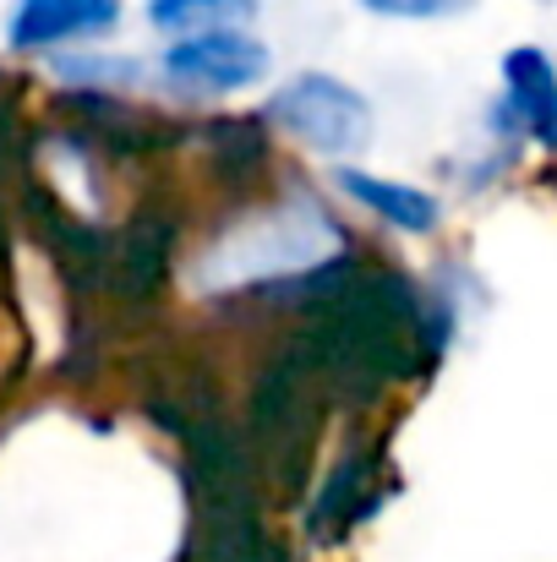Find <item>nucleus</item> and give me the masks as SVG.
I'll use <instances>...</instances> for the list:
<instances>
[{
	"instance_id": "7ed1b4c3",
	"label": "nucleus",
	"mask_w": 557,
	"mask_h": 562,
	"mask_svg": "<svg viewBox=\"0 0 557 562\" xmlns=\"http://www.w3.org/2000/svg\"><path fill=\"white\" fill-rule=\"evenodd\" d=\"M121 22V0H16L11 44L16 49H55L71 38H99Z\"/></svg>"
},
{
	"instance_id": "0eeeda50",
	"label": "nucleus",
	"mask_w": 557,
	"mask_h": 562,
	"mask_svg": "<svg viewBox=\"0 0 557 562\" xmlns=\"http://www.w3.org/2000/svg\"><path fill=\"white\" fill-rule=\"evenodd\" d=\"M361 5L377 11V16H415V22H426V16H454L470 0H361Z\"/></svg>"
},
{
	"instance_id": "20e7f679",
	"label": "nucleus",
	"mask_w": 557,
	"mask_h": 562,
	"mask_svg": "<svg viewBox=\"0 0 557 562\" xmlns=\"http://www.w3.org/2000/svg\"><path fill=\"white\" fill-rule=\"evenodd\" d=\"M503 82H509V99H514V115H525V126L536 132V143H553V66L536 44H520L503 55Z\"/></svg>"
},
{
	"instance_id": "39448f33",
	"label": "nucleus",
	"mask_w": 557,
	"mask_h": 562,
	"mask_svg": "<svg viewBox=\"0 0 557 562\" xmlns=\"http://www.w3.org/2000/svg\"><path fill=\"white\" fill-rule=\"evenodd\" d=\"M334 181L350 191L361 207L382 213L388 224H399V229H410V235L437 229V202H432L426 191L404 187V181H377V176H367V170H334Z\"/></svg>"
},
{
	"instance_id": "f257e3e1",
	"label": "nucleus",
	"mask_w": 557,
	"mask_h": 562,
	"mask_svg": "<svg viewBox=\"0 0 557 562\" xmlns=\"http://www.w3.org/2000/svg\"><path fill=\"white\" fill-rule=\"evenodd\" d=\"M268 115H274V126H285L296 143H307L323 159H350L371 143V104L328 71H307V77L285 82L274 93Z\"/></svg>"
},
{
	"instance_id": "423d86ee",
	"label": "nucleus",
	"mask_w": 557,
	"mask_h": 562,
	"mask_svg": "<svg viewBox=\"0 0 557 562\" xmlns=\"http://www.w3.org/2000/svg\"><path fill=\"white\" fill-rule=\"evenodd\" d=\"M257 16V0H148V22L170 38L202 27H241Z\"/></svg>"
},
{
	"instance_id": "f03ea898",
	"label": "nucleus",
	"mask_w": 557,
	"mask_h": 562,
	"mask_svg": "<svg viewBox=\"0 0 557 562\" xmlns=\"http://www.w3.org/2000/svg\"><path fill=\"white\" fill-rule=\"evenodd\" d=\"M268 44L246 27H202V33H181L170 49H165V77L186 88V93H202V99H219V93H241L252 82L268 77Z\"/></svg>"
}]
</instances>
